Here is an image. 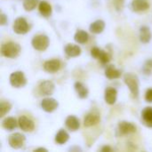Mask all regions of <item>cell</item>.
I'll return each mask as SVG.
<instances>
[{
	"instance_id": "obj_1",
	"label": "cell",
	"mask_w": 152,
	"mask_h": 152,
	"mask_svg": "<svg viewBox=\"0 0 152 152\" xmlns=\"http://www.w3.org/2000/svg\"><path fill=\"white\" fill-rule=\"evenodd\" d=\"M20 52V46L14 42H7L1 46V53L6 58H16Z\"/></svg>"
},
{
	"instance_id": "obj_2",
	"label": "cell",
	"mask_w": 152,
	"mask_h": 152,
	"mask_svg": "<svg viewBox=\"0 0 152 152\" xmlns=\"http://www.w3.org/2000/svg\"><path fill=\"white\" fill-rule=\"evenodd\" d=\"M124 81L127 87L129 88L131 94L135 97L138 98L139 96V79L137 76L132 74V73H127L125 75Z\"/></svg>"
},
{
	"instance_id": "obj_3",
	"label": "cell",
	"mask_w": 152,
	"mask_h": 152,
	"mask_svg": "<svg viewBox=\"0 0 152 152\" xmlns=\"http://www.w3.org/2000/svg\"><path fill=\"white\" fill-rule=\"evenodd\" d=\"M31 45L34 49L37 51H45L49 45V38L45 35H37L35 36L31 41Z\"/></svg>"
},
{
	"instance_id": "obj_4",
	"label": "cell",
	"mask_w": 152,
	"mask_h": 152,
	"mask_svg": "<svg viewBox=\"0 0 152 152\" xmlns=\"http://www.w3.org/2000/svg\"><path fill=\"white\" fill-rule=\"evenodd\" d=\"M27 83V79L24 76V73L21 71H15L10 76V84L15 88L23 87Z\"/></svg>"
},
{
	"instance_id": "obj_5",
	"label": "cell",
	"mask_w": 152,
	"mask_h": 152,
	"mask_svg": "<svg viewBox=\"0 0 152 152\" xmlns=\"http://www.w3.org/2000/svg\"><path fill=\"white\" fill-rule=\"evenodd\" d=\"M25 140H26V138L23 134H21L20 133H15L9 136L8 143H9L10 147L17 150V149H20L24 145Z\"/></svg>"
},
{
	"instance_id": "obj_6",
	"label": "cell",
	"mask_w": 152,
	"mask_h": 152,
	"mask_svg": "<svg viewBox=\"0 0 152 152\" xmlns=\"http://www.w3.org/2000/svg\"><path fill=\"white\" fill-rule=\"evenodd\" d=\"M12 28H13V31L16 34L23 35V34H26L28 31L29 27H28V24L27 20L24 18L19 17L14 20Z\"/></svg>"
},
{
	"instance_id": "obj_7",
	"label": "cell",
	"mask_w": 152,
	"mask_h": 152,
	"mask_svg": "<svg viewBox=\"0 0 152 152\" xmlns=\"http://www.w3.org/2000/svg\"><path fill=\"white\" fill-rule=\"evenodd\" d=\"M54 84L50 80H45L40 83L38 86V92L43 96H49L52 95L54 92Z\"/></svg>"
},
{
	"instance_id": "obj_8",
	"label": "cell",
	"mask_w": 152,
	"mask_h": 152,
	"mask_svg": "<svg viewBox=\"0 0 152 152\" xmlns=\"http://www.w3.org/2000/svg\"><path fill=\"white\" fill-rule=\"evenodd\" d=\"M136 129L137 128L134 124L127 122V121H121L118 124V133H119V135H122V136L135 133Z\"/></svg>"
},
{
	"instance_id": "obj_9",
	"label": "cell",
	"mask_w": 152,
	"mask_h": 152,
	"mask_svg": "<svg viewBox=\"0 0 152 152\" xmlns=\"http://www.w3.org/2000/svg\"><path fill=\"white\" fill-rule=\"evenodd\" d=\"M18 125L20 128L24 132H32L35 129V124L34 122L27 118L26 116H20L18 119Z\"/></svg>"
},
{
	"instance_id": "obj_10",
	"label": "cell",
	"mask_w": 152,
	"mask_h": 152,
	"mask_svg": "<svg viewBox=\"0 0 152 152\" xmlns=\"http://www.w3.org/2000/svg\"><path fill=\"white\" fill-rule=\"evenodd\" d=\"M91 55L94 58L98 59L103 64L108 63L110 61V56L109 55V53L102 49H99L98 47H94L91 50Z\"/></svg>"
},
{
	"instance_id": "obj_11",
	"label": "cell",
	"mask_w": 152,
	"mask_h": 152,
	"mask_svg": "<svg viewBox=\"0 0 152 152\" xmlns=\"http://www.w3.org/2000/svg\"><path fill=\"white\" fill-rule=\"evenodd\" d=\"M58 106H59L58 102L53 98H45L41 102V108L43 109V110L48 113L54 111L58 108Z\"/></svg>"
},
{
	"instance_id": "obj_12",
	"label": "cell",
	"mask_w": 152,
	"mask_h": 152,
	"mask_svg": "<svg viewBox=\"0 0 152 152\" xmlns=\"http://www.w3.org/2000/svg\"><path fill=\"white\" fill-rule=\"evenodd\" d=\"M44 69L49 73H55L61 69V61L58 59H53L46 61L44 63Z\"/></svg>"
},
{
	"instance_id": "obj_13",
	"label": "cell",
	"mask_w": 152,
	"mask_h": 152,
	"mask_svg": "<svg viewBox=\"0 0 152 152\" xmlns=\"http://www.w3.org/2000/svg\"><path fill=\"white\" fill-rule=\"evenodd\" d=\"M100 121H101V118L98 113L90 112L86 116L84 119V126L86 127H90V126L97 125Z\"/></svg>"
},
{
	"instance_id": "obj_14",
	"label": "cell",
	"mask_w": 152,
	"mask_h": 152,
	"mask_svg": "<svg viewBox=\"0 0 152 152\" xmlns=\"http://www.w3.org/2000/svg\"><path fill=\"white\" fill-rule=\"evenodd\" d=\"M132 8L136 12H145L150 8V3L148 0H133Z\"/></svg>"
},
{
	"instance_id": "obj_15",
	"label": "cell",
	"mask_w": 152,
	"mask_h": 152,
	"mask_svg": "<svg viewBox=\"0 0 152 152\" xmlns=\"http://www.w3.org/2000/svg\"><path fill=\"white\" fill-rule=\"evenodd\" d=\"M117 97H118V92L115 88L113 87L106 88L104 93V100L108 104L113 105L117 101Z\"/></svg>"
},
{
	"instance_id": "obj_16",
	"label": "cell",
	"mask_w": 152,
	"mask_h": 152,
	"mask_svg": "<svg viewBox=\"0 0 152 152\" xmlns=\"http://www.w3.org/2000/svg\"><path fill=\"white\" fill-rule=\"evenodd\" d=\"M65 125H66V127L69 131H72V132L77 131L80 126L79 120L75 116H69L65 120Z\"/></svg>"
},
{
	"instance_id": "obj_17",
	"label": "cell",
	"mask_w": 152,
	"mask_h": 152,
	"mask_svg": "<svg viewBox=\"0 0 152 152\" xmlns=\"http://www.w3.org/2000/svg\"><path fill=\"white\" fill-rule=\"evenodd\" d=\"M65 53L69 57H77L81 54V48L74 44H69L65 46Z\"/></svg>"
},
{
	"instance_id": "obj_18",
	"label": "cell",
	"mask_w": 152,
	"mask_h": 152,
	"mask_svg": "<svg viewBox=\"0 0 152 152\" xmlns=\"http://www.w3.org/2000/svg\"><path fill=\"white\" fill-rule=\"evenodd\" d=\"M140 40L142 44H148L151 40V31L149 27L143 26L140 28Z\"/></svg>"
},
{
	"instance_id": "obj_19",
	"label": "cell",
	"mask_w": 152,
	"mask_h": 152,
	"mask_svg": "<svg viewBox=\"0 0 152 152\" xmlns=\"http://www.w3.org/2000/svg\"><path fill=\"white\" fill-rule=\"evenodd\" d=\"M38 9H39L40 13L44 17H45V18L50 17L51 14H52V12H53V9H52L51 4L48 2H46V1H41L39 3Z\"/></svg>"
},
{
	"instance_id": "obj_20",
	"label": "cell",
	"mask_w": 152,
	"mask_h": 152,
	"mask_svg": "<svg viewBox=\"0 0 152 152\" xmlns=\"http://www.w3.org/2000/svg\"><path fill=\"white\" fill-rule=\"evenodd\" d=\"M105 28V22L102 20H97L90 25V31L94 34H101Z\"/></svg>"
},
{
	"instance_id": "obj_21",
	"label": "cell",
	"mask_w": 152,
	"mask_h": 152,
	"mask_svg": "<svg viewBox=\"0 0 152 152\" xmlns=\"http://www.w3.org/2000/svg\"><path fill=\"white\" fill-rule=\"evenodd\" d=\"M105 76L109 79H117L121 77V71L119 69H116L115 66L110 65L109 67H107V69L105 70Z\"/></svg>"
},
{
	"instance_id": "obj_22",
	"label": "cell",
	"mask_w": 152,
	"mask_h": 152,
	"mask_svg": "<svg viewBox=\"0 0 152 152\" xmlns=\"http://www.w3.org/2000/svg\"><path fill=\"white\" fill-rule=\"evenodd\" d=\"M74 87H75V90H76V92H77L79 98H81V99L87 98V96H88V89L86 88V86L84 84H82L81 82H76Z\"/></svg>"
},
{
	"instance_id": "obj_23",
	"label": "cell",
	"mask_w": 152,
	"mask_h": 152,
	"mask_svg": "<svg viewBox=\"0 0 152 152\" xmlns=\"http://www.w3.org/2000/svg\"><path fill=\"white\" fill-rule=\"evenodd\" d=\"M142 118L147 126L152 127V107H147L142 110Z\"/></svg>"
},
{
	"instance_id": "obj_24",
	"label": "cell",
	"mask_w": 152,
	"mask_h": 152,
	"mask_svg": "<svg viewBox=\"0 0 152 152\" xmlns=\"http://www.w3.org/2000/svg\"><path fill=\"white\" fill-rule=\"evenodd\" d=\"M17 125H18V123H17L16 119L14 118H12V117L4 118L2 122V126L7 131L14 130L17 127Z\"/></svg>"
},
{
	"instance_id": "obj_25",
	"label": "cell",
	"mask_w": 152,
	"mask_h": 152,
	"mask_svg": "<svg viewBox=\"0 0 152 152\" xmlns=\"http://www.w3.org/2000/svg\"><path fill=\"white\" fill-rule=\"evenodd\" d=\"M69 135L64 129H61L55 135V142L58 144H64L69 141Z\"/></svg>"
},
{
	"instance_id": "obj_26",
	"label": "cell",
	"mask_w": 152,
	"mask_h": 152,
	"mask_svg": "<svg viewBox=\"0 0 152 152\" xmlns=\"http://www.w3.org/2000/svg\"><path fill=\"white\" fill-rule=\"evenodd\" d=\"M88 38H89V36L88 34L85 31V30H82V29H79L76 32L75 36H74V39L77 43L78 44H85L88 41Z\"/></svg>"
},
{
	"instance_id": "obj_27",
	"label": "cell",
	"mask_w": 152,
	"mask_h": 152,
	"mask_svg": "<svg viewBox=\"0 0 152 152\" xmlns=\"http://www.w3.org/2000/svg\"><path fill=\"white\" fill-rule=\"evenodd\" d=\"M12 109V105L6 101H1L0 102V118H4Z\"/></svg>"
},
{
	"instance_id": "obj_28",
	"label": "cell",
	"mask_w": 152,
	"mask_h": 152,
	"mask_svg": "<svg viewBox=\"0 0 152 152\" xmlns=\"http://www.w3.org/2000/svg\"><path fill=\"white\" fill-rule=\"evenodd\" d=\"M38 4V0H25L23 3V7L26 11H33Z\"/></svg>"
},
{
	"instance_id": "obj_29",
	"label": "cell",
	"mask_w": 152,
	"mask_h": 152,
	"mask_svg": "<svg viewBox=\"0 0 152 152\" xmlns=\"http://www.w3.org/2000/svg\"><path fill=\"white\" fill-rule=\"evenodd\" d=\"M152 69V60H148L145 63V67H144V69L143 71L146 73V75H151V69Z\"/></svg>"
},
{
	"instance_id": "obj_30",
	"label": "cell",
	"mask_w": 152,
	"mask_h": 152,
	"mask_svg": "<svg viewBox=\"0 0 152 152\" xmlns=\"http://www.w3.org/2000/svg\"><path fill=\"white\" fill-rule=\"evenodd\" d=\"M124 2H125V0H114V4L118 11L122 10V8L124 6Z\"/></svg>"
},
{
	"instance_id": "obj_31",
	"label": "cell",
	"mask_w": 152,
	"mask_h": 152,
	"mask_svg": "<svg viewBox=\"0 0 152 152\" xmlns=\"http://www.w3.org/2000/svg\"><path fill=\"white\" fill-rule=\"evenodd\" d=\"M145 100L147 102L152 103V88H150L147 90V92L145 94Z\"/></svg>"
},
{
	"instance_id": "obj_32",
	"label": "cell",
	"mask_w": 152,
	"mask_h": 152,
	"mask_svg": "<svg viewBox=\"0 0 152 152\" xmlns=\"http://www.w3.org/2000/svg\"><path fill=\"white\" fill-rule=\"evenodd\" d=\"M7 23V16L4 13L0 14V24L2 26H4Z\"/></svg>"
},
{
	"instance_id": "obj_33",
	"label": "cell",
	"mask_w": 152,
	"mask_h": 152,
	"mask_svg": "<svg viewBox=\"0 0 152 152\" xmlns=\"http://www.w3.org/2000/svg\"><path fill=\"white\" fill-rule=\"evenodd\" d=\"M101 151H102V152L112 151V149H111V148H110V146H104V147H102V148Z\"/></svg>"
},
{
	"instance_id": "obj_34",
	"label": "cell",
	"mask_w": 152,
	"mask_h": 152,
	"mask_svg": "<svg viewBox=\"0 0 152 152\" xmlns=\"http://www.w3.org/2000/svg\"><path fill=\"white\" fill-rule=\"evenodd\" d=\"M35 151H45V152H47V150H45V149H43V148H40V149H37V150H35Z\"/></svg>"
}]
</instances>
